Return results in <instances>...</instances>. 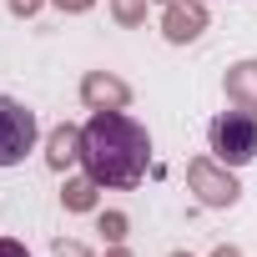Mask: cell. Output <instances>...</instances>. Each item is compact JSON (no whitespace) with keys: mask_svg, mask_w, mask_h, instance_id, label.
<instances>
[{"mask_svg":"<svg viewBox=\"0 0 257 257\" xmlns=\"http://www.w3.org/2000/svg\"><path fill=\"white\" fill-rule=\"evenodd\" d=\"M61 6H71V11H86V6H91V0H61Z\"/></svg>","mask_w":257,"mask_h":257,"instance_id":"8fae6325","label":"cell"},{"mask_svg":"<svg viewBox=\"0 0 257 257\" xmlns=\"http://www.w3.org/2000/svg\"><path fill=\"white\" fill-rule=\"evenodd\" d=\"M0 257H31V252H26L21 242H0Z\"/></svg>","mask_w":257,"mask_h":257,"instance_id":"30bf717a","label":"cell"},{"mask_svg":"<svg viewBox=\"0 0 257 257\" xmlns=\"http://www.w3.org/2000/svg\"><path fill=\"white\" fill-rule=\"evenodd\" d=\"M16 11H36V0H16Z\"/></svg>","mask_w":257,"mask_h":257,"instance_id":"7c38bea8","label":"cell"},{"mask_svg":"<svg viewBox=\"0 0 257 257\" xmlns=\"http://www.w3.org/2000/svg\"><path fill=\"white\" fill-rule=\"evenodd\" d=\"M217 257H237V252H232V247H222V252H217Z\"/></svg>","mask_w":257,"mask_h":257,"instance_id":"4fadbf2b","label":"cell"},{"mask_svg":"<svg viewBox=\"0 0 257 257\" xmlns=\"http://www.w3.org/2000/svg\"><path fill=\"white\" fill-rule=\"evenodd\" d=\"M31 147H36V116H31L21 101L0 96V167L26 162Z\"/></svg>","mask_w":257,"mask_h":257,"instance_id":"3957f363","label":"cell"},{"mask_svg":"<svg viewBox=\"0 0 257 257\" xmlns=\"http://www.w3.org/2000/svg\"><path fill=\"white\" fill-rule=\"evenodd\" d=\"M232 96H252L257 101V66H237L232 71Z\"/></svg>","mask_w":257,"mask_h":257,"instance_id":"52a82bcc","label":"cell"},{"mask_svg":"<svg viewBox=\"0 0 257 257\" xmlns=\"http://www.w3.org/2000/svg\"><path fill=\"white\" fill-rule=\"evenodd\" d=\"M66 192H71V197H66L71 207H86V202H91V182H76V187H66Z\"/></svg>","mask_w":257,"mask_h":257,"instance_id":"9c48e42d","label":"cell"},{"mask_svg":"<svg viewBox=\"0 0 257 257\" xmlns=\"http://www.w3.org/2000/svg\"><path fill=\"white\" fill-rule=\"evenodd\" d=\"M71 157H81V132H71V126H61V132L51 137V162L66 167Z\"/></svg>","mask_w":257,"mask_h":257,"instance_id":"5b68a950","label":"cell"},{"mask_svg":"<svg viewBox=\"0 0 257 257\" xmlns=\"http://www.w3.org/2000/svg\"><path fill=\"white\" fill-rule=\"evenodd\" d=\"M212 152L222 167H247L257 157V116L252 111H222L212 121Z\"/></svg>","mask_w":257,"mask_h":257,"instance_id":"7a4b0ae2","label":"cell"},{"mask_svg":"<svg viewBox=\"0 0 257 257\" xmlns=\"http://www.w3.org/2000/svg\"><path fill=\"white\" fill-rule=\"evenodd\" d=\"M192 182L202 187V197H207V202H237V187H232V182H217L207 167H192Z\"/></svg>","mask_w":257,"mask_h":257,"instance_id":"277c9868","label":"cell"},{"mask_svg":"<svg viewBox=\"0 0 257 257\" xmlns=\"http://www.w3.org/2000/svg\"><path fill=\"white\" fill-rule=\"evenodd\" d=\"M86 96H91V101H101V96H106V101H126V91H121L116 81H86Z\"/></svg>","mask_w":257,"mask_h":257,"instance_id":"ba28073f","label":"cell"},{"mask_svg":"<svg viewBox=\"0 0 257 257\" xmlns=\"http://www.w3.org/2000/svg\"><path fill=\"white\" fill-rule=\"evenodd\" d=\"M147 157H152V137L147 126L121 116V111H96L81 132V162L86 177L101 187H137L147 177Z\"/></svg>","mask_w":257,"mask_h":257,"instance_id":"6da1fadb","label":"cell"},{"mask_svg":"<svg viewBox=\"0 0 257 257\" xmlns=\"http://www.w3.org/2000/svg\"><path fill=\"white\" fill-rule=\"evenodd\" d=\"M167 26H172V31H167L172 41H192V36H197V26H202V16H197V11H187V16H182V11H172V16H167Z\"/></svg>","mask_w":257,"mask_h":257,"instance_id":"8992f818","label":"cell"},{"mask_svg":"<svg viewBox=\"0 0 257 257\" xmlns=\"http://www.w3.org/2000/svg\"><path fill=\"white\" fill-rule=\"evenodd\" d=\"M177 257H187V252H177Z\"/></svg>","mask_w":257,"mask_h":257,"instance_id":"5bb4252c","label":"cell"}]
</instances>
